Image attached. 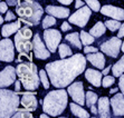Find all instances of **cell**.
I'll use <instances>...</instances> for the list:
<instances>
[{
  "mask_svg": "<svg viewBox=\"0 0 124 118\" xmlns=\"http://www.w3.org/2000/svg\"><path fill=\"white\" fill-rule=\"evenodd\" d=\"M117 37H118V38H123V37H124V22L122 23L121 28L118 29V34H117Z\"/></svg>",
  "mask_w": 124,
  "mask_h": 118,
  "instance_id": "obj_42",
  "label": "cell"
},
{
  "mask_svg": "<svg viewBox=\"0 0 124 118\" xmlns=\"http://www.w3.org/2000/svg\"><path fill=\"white\" fill-rule=\"evenodd\" d=\"M16 76H17L16 68H14L12 66L5 67L0 72V87L5 88L16 83Z\"/></svg>",
  "mask_w": 124,
  "mask_h": 118,
  "instance_id": "obj_13",
  "label": "cell"
},
{
  "mask_svg": "<svg viewBox=\"0 0 124 118\" xmlns=\"http://www.w3.org/2000/svg\"><path fill=\"white\" fill-rule=\"evenodd\" d=\"M112 69V66H108V67H106V68H104V70L102 71V74H103L104 76H106V75H108V72H110V70Z\"/></svg>",
  "mask_w": 124,
  "mask_h": 118,
  "instance_id": "obj_45",
  "label": "cell"
},
{
  "mask_svg": "<svg viewBox=\"0 0 124 118\" xmlns=\"http://www.w3.org/2000/svg\"><path fill=\"white\" fill-rule=\"evenodd\" d=\"M97 51L98 49L93 46H85V48H84V52L85 54H94V52H97Z\"/></svg>",
  "mask_w": 124,
  "mask_h": 118,
  "instance_id": "obj_35",
  "label": "cell"
},
{
  "mask_svg": "<svg viewBox=\"0 0 124 118\" xmlns=\"http://www.w3.org/2000/svg\"><path fill=\"white\" fill-rule=\"evenodd\" d=\"M14 41L9 38H5L0 41V60L5 62H11L15 59Z\"/></svg>",
  "mask_w": 124,
  "mask_h": 118,
  "instance_id": "obj_10",
  "label": "cell"
},
{
  "mask_svg": "<svg viewBox=\"0 0 124 118\" xmlns=\"http://www.w3.org/2000/svg\"><path fill=\"white\" fill-rule=\"evenodd\" d=\"M87 60L90 61L94 67L97 69H104L105 67V57H104L103 52H94V54H87L86 56Z\"/></svg>",
  "mask_w": 124,
  "mask_h": 118,
  "instance_id": "obj_20",
  "label": "cell"
},
{
  "mask_svg": "<svg viewBox=\"0 0 124 118\" xmlns=\"http://www.w3.org/2000/svg\"><path fill=\"white\" fill-rule=\"evenodd\" d=\"M31 37L32 31L28 28V26L20 28L15 35V46H16L17 51L20 52L21 56H29L28 54L34 48ZM29 57H32V56H29Z\"/></svg>",
  "mask_w": 124,
  "mask_h": 118,
  "instance_id": "obj_6",
  "label": "cell"
},
{
  "mask_svg": "<svg viewBox=\"0 0 124 118\" xmlns=\"http://www.w3.org/2000/svg\"><path fill=\"white\" fill-rule=\"evenodd\" d=\"M85 99H86V106L87 107H92L93 105H95L98 101V96H97L96 92L92 91V90H88V91L86 92V97H85Z\"/></svg>",
  "mask_w": 124,
  "mask_h": 118,
  "instance_id": "obj_27",
  "label": "cell"
},
{
  "mask_svg": "<svg viewBox=\"0 0 124 118\" xmlns=\"http://www.w3.org/2000/svg\"><path fill=\"white\" fill-rule=\"evenodd\" d=\"M112 71L114 77H120L121 75H123L124 72V55L121 57V59L115 62L112 66Z\"/></svg>",
  "mask_w": 124,
  "mask_h": 118,
  "instance_id": "obj_25",
  "label": "cell"
},
{
  "mask_svg": "<svg viewBox=\"0 0 124 118\" xmlns=\"http://www.w3.org/2000/svg\"><path fill=\"white\" fill-rule=\"evenodd\" d=\"M114 83H115V78H114V76L106 75L103 78V80H102V86H103V88H107V87L112 86Z\"/></svg>",
  "mask_w": 124,
  "mask_h": 118,
  "instance_id": "obj_34",
  "label": "cell"
},
{
  "mask_svg": "<svg viewBox=\"0 0 124 118\" xmlns=\"http://www.w3.org/2000/svg\"><path fill=\"white\" fill-rule=\"evenodd\" d=\"M44 41L46 43L47 48L49 49L50 52H55L57 48L61 45L62 40V34L56 29H45L43 34Z\"/></svg>",
  "mask_w": 124,
  "mask_h": 118,
  "instance_id": "obj_9",
  "label": "cell"
},
{
  "mask_svg": "<svg viewBox=\"0 0 124 118\" xmlns=\"http://www.w3.org/2000/svg\"><path fill=\"white\" fill-rule=\"evenodd\" d=\"M7 11H8V3L1 1V2H0V12H1V14H5V12H7Z\"/></svg>",
  "mask_w": 124,
  "mask_h": 118,
  "instance_id": "obj_39",
  "label": "cell"
},
{
  "mask_svg": "<svg viewBox=\"0 0 124 118\" xmlns=\"http://www.w3.org/2000/svg\"><path fill=\"white\" fill-rule=\"evenodd\" d=\"M20 28H21V21H20V19H18L17 21L3 25L2 28H1V35H2L3 38H8L9 36L14 35V34H17V31Z\"/></svg>",
  "mask_w": 124,
  "mask_h": 118,
  "instance_id": "obj_21",
  "label": "cell"
},
{
  "mask_svg": "<svg viewBox=\"0 0 124 118\" xmlns=\"http://www.w3.org/2000/svg\"><path fill=\"white\" fill-rule=\"evenodd\" d=\"M85 2L87 3V6L90 7L94 12H98L101 11V3L98 0H85Z\"/></svg>",
  "mask_w": 124,
  "mask_h": 118,
  "instance_id": "obj_32",
  "label": "cell"
},
{
  "mask_svg": "<svg viewBox=\"0 0 124 118\" xmlns=\"http://www.w3.org/2000/svg\"><path fill=\"white\" fill-rule=\"evenodd\" d=\"M111 106L114 116H124V95L122 92H117L111 98Z\"/></svg>",
  "mask_w": 124,
  "mask_h": 118,
  "instance_id": "obj_15",
  "label": "cell"
},
{
  "mask_svg": "<svg viewBox=\"0 0 124 118\" xmlns=\"http://www.w3.org/2000/svg\"><path fill=\"white\" fill-rule=\"evenodd\" d=\"M67 91H68V95L72 97V99L75 103L82 105L86 104V94L84 92V87H83V83L82 81H76V83H70L68 87H67Z\"/></svg>",
  "mask_w": 124,
  "mask_h": 118,
  "instance_id": "obj_11",
  "label": "cell"
},
{
  "mask_svg": "<svg viewBox=\"0 0 124 118\" xmlns=\"http://www.w3.org/2000/svg\"><path fill=\"white\" fill-rule=\"evenodd\" d=\"M102 74L101 71L98 70H95V69H92V68H88V69L85 70V78L86 80L93 85L95 87H101L102 86Z\"/></svg>",
  "mask_w": 124,
  "mask_h": 118,
  "instance_id": "obj_19",
  "label": "cell"
},
{
  "mask_svg": "<svg viewBox=\"0 0 124 118\" xmlns=\"http://www.w3.org/2000/svg\"><path fill=\"white\" fill-rule=\"evenodd\" d=\"M79 34H81L82 43L85 45V46H90V45H92V43L94 42V40H95V37L91 35L90 32H86V31H84V30H82Z\"/></svg>",
  "mask_w": 124,
  "mask_h": 118,
  "instance_id": "obj_28",
  "label": "cell"
},
{
  "mask_svg": "<svg viewBox=\"0 0 124 118\" xmlns=\"http://www.w3.org/2000/svg\"><path fill=\"white\" fill-rule=\"evenodd\" d=\"M58 52H59V57H61L62 59L73 56L72 49H70V47H69L68 45H66V43H61V45H59V47H58Z\"/></svg>",
  "mask_w": 124,
  "mask_h": 118,
  "instance_id": "obj_26",
  "label": "cell"
},
{
  "mask_svg": "<svg viewBox=\"0 0 124 118\" xmlns=\"http://www.w3.org/2000/svg\"><path fill=\"white\" fill-rule=\"evenodd\" d=\"M16 71H17V76L21 80L23 88L26 90H36L39 87V83H41L40 76L38 72L37 66L31 61L28 62H23L19 63L16 67Z\"/></svg>",
  "mask_w": 124,
  "mask_h": 118,
  "instance_id": "obj_4",
  "label": "cell"
},
{
  "mask_svg": "<svg viewBox=\"0 0 124 118\" xmlns=\"http://www.w3.org/2000/svg\"><path fill=\"white\" fill-rule=\"evenodd\" d=\"M122 43L123 42L121 41V38H118L116 36V37H112L110 39H107L106 41L102 42L100 49L105 55L110 56L112 58H116L122 49Z\"/></svg>",
  "mask_w": 124,
  "mask_h": 118,
  "instance_id": "obj_7",
  "label": "cell"
},
{
  "mask_svg": "<svg viewBox=\"0 0 124 118\" xmlns=\"http://www.w3.org/2000/svg\"><path fill=\"white\" fill-rule=\"evenodd\" d=\"M90 118H96V117H90Z\"/></svg>",
  "mask_w": 124,
  "mask_h": 118,
  "instance_id": "obj_52",
  "label": "cell"
},
{
  "mask_svg": "<svg viewBox=\"0 0 124 118\" xmlns=\"http://www.w3.org/2000/svg\"><path fill=\"white\" fill-rule=\"evenodd\" d=\"M45 11L50 16H54L58 19H64V18L69 17L70 10L66 7H57V6H47Z\"/></svg>",
  "mask_w": 124,
  "mask_h": 118,
  "instance_id": "obj_18",
  "label": "cell"
},
{
  "mask_svg": "<svg viewBox=\"0 0 124 118\" xmlns=\"http://www.w3.org/2000/svg\"><path fill=\"white\" fill-rule=\"evenodd\" d=\"M11 118H34V116L31 115V112L25 109H20L18 110Z\"/></svg>",
  "mask_w": 124,
  "mask_h": 118,
  "instance_id": "obj_33",
  "label": "cell"
},
{
  "mask_svg": "<svg viewBox=\"0 0 124 118\" xmlns=\"http://www.w3.org/2000/svg\"><path fill=\"white\" fill-rule=\"evenodd\" d=\"M105 31H106V26H105V23H103L102 21H97V22L91 28L90 34L92 36H94L95 38H100L105 34Z\"/></svg>",
  "mask_w": 124,
  "mask_h": 118,
  "instance_id": "obj_24",
  "label": "cell"
},
{
  "mask_svg": "<svg viewBox=\"0 0 124 118\" xmlns=\"http://www.w3.org/2000/svg\"><path fill=\"white\" fill-rule=\"evenodd\" d=\"M23 98L20 99V104L23 105V109L28 111H34L37 109L38 101L35 97L36 92H21Z\"/></svg>",
  "mask_w": 124,
  "mask_h": 118,
  "instance_id": "obj_16",
  "label": "cell"
},
{
  "mask_svg": "<svg viewBox=\"0 0 124 118\" xmlns=\"http://www.w3.org/2000/svg\"><path fill=\"white\" fill-rule=\"evenodd\" d=\"M16 12L20 17V21L26 26H36L40 22L44 9L34 0H18Z\"/></svg>",
  "mask_w": 124,
  "mask_h": 118,
  "instance_id": "obj_2",
  "label": "cell"
},
{
  "mask_svg": "<svg viewBox=\"0 0 124 118\" xmlns=\"http://www.w3.org/2000/svg\"><path fill=\"white\" fill-rule=\"evenodd\" d=\"M118 90V88H112V89L110 90V94L112 95V94H116V91Z\"/></svg>",
  "mask_w": 124,
  "mask_h": 118,
  "instance_id": "obj_47",
  "label": "cell"
},
{
  "mask_svg": "<svg viewBox=\"0 0 124 118\" xmlns=\"http://www.w3.org/2000/svg\"><path fill=\"white\" fill-rule=\"evenodd\" d=\"M39 76H40V80H41V83H43V86L45 89H48L49 88V79H48V74H47L46 69H40L39 71Z\"/></svg>",
  "mask_w": 124,
  "mask_h": 118,
  "instance_id": "obj_31",
  "label": "cell"
},
{
  "mask_svg": "<svg viewBox=\"0 0 124 118\" xmlns=\"http://www.w3.org/2000/svg\"><path fill=\"white\" fill-rule=\"evenodd\" d=\"M65 40L67 42H69L74 48L76 49H82V40H81V34L78 32H72V34H68L65 37Z\"/></svg>",
  "mask_w": 124,
  "mask_h": 118,
  "instance_id": "obj_23",
  "label": "cell"
},
{
  "mask_svg": "<svg viewBox=\"0 0 124 118\" xmlns=\"http://www.w3.org/2000/svg\"><path fill=\"white\" fill-rule=\"evenodd\" d=\"M90 108H91V111H92V114H94V115H96V114H97V115H98V109L95 107V105H93V106L90 107Z\"/></svg>",
  "mask_w": 124,
  "mask_h": 118,
  "instance_id": "obj_46",
  "label": "cell"
},
{
  "mask_svg": "<svg viewBox=\"0 0 124 118\" xmlns=\"http://www.w3.org/2000/svg\"><path fill=\"white\" fill-rule=\"evenodd\" d=\"M20 103L19 94L9 89L0 90V118H11L18 111Z\"/></svg>",
  "mask_w": 124,
  "mask_h": 118,
  "instance_id": "obj_5",
  "label": "cell"
},
{
  "mask_svg": "<svg viewBox=\"0 0 124 118\" xmlns=\"http://www.w3.org/2000/svg\"><path fill=\"white\" fill-rule=\"evenodd\" d=\"M0 23H1V25L3 23V17H0Z\"/></svg>",
  "mask_w": 124,
  "mask_h": 118,
  "instance_id": "obj_49",
  "label": "cell"
},
{
  "mask_svg": "<svg viewBox=\"0 0 124 118\" xmlns=\"http://www.w3.org/2000/svg\"><path fill=\"white\" fill-rule=\"evenodd\" d=\"M92 11L93 10L88 6H84L82 8H79L78 10H76L73 14H70L68 17V21L73 25H76V26L83 28V27L86 26L88 20H90Z\"/></svg>",
  "mask_w": 124,
  "mask_h": 118,
  "instance_id": "obj_8",
  "label": "cell"
},
{
  "mask_svg": "<svg viewBox=\"0 0 124 118\" xmlns=\"http://www.w3.org/2000/svg\"><path fill=\"white\" fill-rule=\"evenodd\" d=\"M39 118H49V116L47 115L46 112H44V114H41V115L39 116Z\"/></svg>",
  "mask_w": 124,
  "mask_h": 118,
  "instance_id": "obj_48",
  "label": "cell"
},
{
  "mask_svg": "<svg viewBox=\"0 0 124 118\" xmlns=\"http://www.w3.org/2000/svg\"><path fill=\"white\" fill-rule=\"evenodd\" d=\"M111 99L107 97H102L97 101V109L100 118H111Z\"/></svg>",
  "mask_w": 124,
  "mask_h": 118,
  "instance_id": "obj_17",
  "label": "cell"
},
{
  "mask_svg": "<svg viewBox=\"0 0 124 118\" xmlns=\"http://www.w3.org/2000/svg\"><path fill=\"white\" fill-rule=\"evenodd\" d=\"M57 1L61 2L62 5H66V6H69V5L73 2V0H57Z\"/></svg>",
  "mask_w": 124,
  "mask_h": 118,
  "instance_id": "obj_44",
  "label": "cell"
},
{
  "mask_svg": "<svg viewBox=\"0 0 124 118\" xmlns=\"http://www.w3.org/2000/svg\"><path fill=\"white\" fill-rule=\"evenodd\" d=\"M20 88H21V80L19 79V80H16V83H15V90L17 92H19Z\"/></svg>",
  "mask_w": 124,
  "mask_h": 118,
  "instance_id": "obj_41",
  "label": "cell"
},
{
  "mask_svg": "<svg viewBox=\"0 0 124 118\" xmlns=\"http://www.w3.org/2000/svg\"><path fill=\"white\" fill-rule=\"evenodd\" d=\"M59 118H69V117H59Z\"/></svg>",
  "mask_w": 124,
  "mask_h": 118,
  "instance_id": "obj_51",
  "label": "cell"
},
{
  "mask_svg": "<svg viewBox=\"0 0 124 118\" xmlns=\"http://www.w3.org/2000/svg\"><path fill=\"white\" fill-rule=\"evenodd\" d=\"M84 6H85V2H84L83 0H76L75 1V8L76 9H79Z\"/></svg>",
  "mask_w": 124,
  "mask_h": 118,
  "instance_id": "obj_40",
  "label": "cell"
},
{
  "mask_svg": "<svg viewBox=\"0 0 124 118\" xmlns=\"http://www.w3.org/2000/svg\"><path fill=\"white\" fill-rule=\"evenodd\" d=\"M121 50L124 52V41H123V43H122V49H121Z\"/></svg>",
  "mask_w": 124,
  "mask_h": 118,
  "instance_id": "obj_50",
  "label": "cell"
},
{
  "mask_svg": "<svg viewBox=\"0 0 124 118\" xmlns=\"http://www.w3.org/2000/svg\"><path fill=\"white\" fill-rule=\"evenodd\" d=\"M105 26H106V28L108 29V30H111V31H116V30H118V29L121 28V22H120V20H115V19H112V20H106L105 21Z\"/></svg>",
  "mask_w": 124,
  "mask_h": 118,
  "instance_id": "obj_30",
  "label": "cell"
},
{
  "mask_svg": "<svg viewBox=\"0 0 124 118\" xmlns=\"http://www.w3.org/2000/svg\"><path fill=\"white\" fill-rule=\"evenodd\" d=\"M68 91L63 88L49 91L43 103V110L52 117H57L65 110L68 104Z\"/></svg>",
  "mask_w": 124,
  "mask_h": 118,
  "instance_id": "obj_3",
  "label": "cell"
},
{
  "mask_svg": "<svg viewBox=\"0 0 124 118\" xmlns=\"http://www.w3.org/2000/svg\"><path fill=\"white\" fill-rule=\"evenodd\" d=\"M45 41L41 40L40 35L39 34H36V35L32 37V45H34V55L37 59H41V60H45L47 58L50 57V51L49 49L46 48V43H44Z\"/></svg>",
  "mask_w": 124,
  "mask_h": 118,
  "instance_id": "obj_12",
  "label": "cell"
},
{
  "mask_svg": "<svg viewBox=\"0 0 124 118\" xmlns=\"http://www.w3.org/2000/svg\"><path fill=\"white\" fill-rule=\"evenodd\" d=\"M86 60L82 54L64 58L61 60H55L45 66L50 83L56 88L68 87L77 76L83 74L86 68Z\"/></svg>",
  "mask_w": 124,
  "mask_h": 118,
  "instance_id": "obj_1",
  "label": "cell"
},
{
  "mask_svg": "<svg viewBox=\"0 0 124 118\" xmlns=\"http://www.w3.org/2000/svg\"><path fill=\"white\" fill-rule=\"evenodd\" d=\"M55 25H56V18L54 16H50V14L46 16L41 21V27L44 29H48L49 27H53Z\"/></svg>",
  "mask_w": 124,
  "mask_h": 118,
  "instance_id": "obj_29",
  "label": "cell"
},
{
  "mask_svg": "<svg viewBox=\"0 0 124 118\" xmlns=\"http://www.w3.org/2000/svg\"><path fill=\"white\" fill-rule=\"evenodd\" d=\"M69 107H70L72 114L73 115H75L76 117H78V118H90V114H88V111H86L81 105L77 104V103H75V101L72 103V104H69Z\"/></svg>",
  "mask_w": 124,
  "mask_h": 118,
  "instance_id": "obj_22",
  "label": "cell"
},
{
  "mask_svg": "<svg viewBox=\"0 0 124 118\" xmlns=\"http://www.w3.org/2000/svg\"><path fill=\"white\" fill-rule=\"evenodd\" d=\"M101 14L106 17H111L115 20H124V9L112 5H105L101 8Z\"/></svg>",
  "mask_w": 124,
  "mask_h": 118,
  "instance_id": "obj_14",
  "label": "cell"
},
{
  "mask_svg": "<svg viewBox=\"0 0 124 118\" xmlns=\"http://www.w3.org/2000/svg\"><path fill=\"white\" fill-rule=\"evenodd\" d=\"M6 2L8 3V6H17L18 5V0H6Z\"/></svg>",
  "mask_w": 124,
  "mask_h": 118,
  "instance_id": "obj_43",
  "label": "cell"
},
{
  "mask_svg": "<svg viewBox=\"0 0 124 118\" xmlns=\"http://www.w3.org/2000/svg\"><path fill=\"white\" fill-rule=\"evenodd\" d=\"M16 19V16H15V14L12 11H10V10H8V11L6 12V17H5V20L7 21H11V20H15Z\"/></svg>",
  "mask_w": 124,
  "mask_h": 118,
  "instance_id": "obj_36",
  "label": "cell"
},
{
  "mask_svg": "<svg viewBox=\"0 0 124 118\" xmlns=\"http://www.w3.org/2000/svg\"><path fill=\"white\" fill-rule=\"evenodd\" d=\"M69 30H72V26H70V22H67V21H65V22L62 23V31H69Z\"/></svg>",
  "mask_w": 124,
  "mask_h": 118,
  "instance_id": "obj_37",
  "label": "cell"
},
{
  "mask_svg": "<svg viewBox=\"0 0 124 118\" xmlns=\"http://www.w3.org/2000/svg\"><path fill=\"white\" fill-rule=\"evenodd\" d=\"M118 88L121 89V92L124 95V75L120 76V80H118Z\"/></svg>",
  "mask_w": 124,
  "mask_h": 118,
  "instance_id": "obj_38",
  "label": "cell"
}]
</instances>
